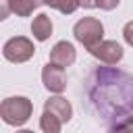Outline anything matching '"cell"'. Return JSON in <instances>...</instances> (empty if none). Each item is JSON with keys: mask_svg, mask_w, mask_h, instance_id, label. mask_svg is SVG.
Listing matches in <instances>:
<instances>
[{"mask_svg": "<svg viewBox=\"0 0 133 133\" xmlns=\"http://www.w3.org/2000/svg\"><path fill=\"white\" fill-rule=\"evenodd\" d=\"M87 100L104 121H121L133 112V79L114 66H100L87 81Z\"/></svg>", "mask_w": 133, "mask_h": 133, "instance_id": "obj_1", "label": "cell"}, {"mask_svg": "<svg viewBox=\"0 0 133 133\" xmlns=\"http://www.w3.org/2000/svg\"><path fill=\"white\" fill-rule=\"evenodd\" d=\"M33 112V104L31 100H27L25 96H12V98H6L0 106V116L6 125H12V127H19V125H25L29 121Z\"/></svg>", "mask_w": 133, "mask_h": 133, "instance_id": "obj_2", "label": "cell"}, {"mask_svg": "<svg viewBox=\"0 0 133 133\" xmlns=\"http://www.w3.org/2000/svg\"><path fill=\"white\" fill-rule=\"evenodd\" d=\"M73 35H75V39L79 44H83L89 50V48H94L96 44L102 42V37H104V25L100 23V19L85 17V19H81V21L75 23Z\"/></svg>", "mask_w": 133, "mask_h": 133, "instance_id": "obj_3", "label": "cell"}, {"mask_svg": "<svg viewBox=\"0 0 133 133\" xmlns=\"http://www.w3.org/2000/svg\"><path fill=\"white\" fill-rule=\"evenodd\" d=\"M2 54L6 60L10 62H27L33 54H35V48H33V42L29 37H23V35H17V37H10L4 48H2Z\"/></svg>", "mask_w": 133, "mask_h": 133, "instance_id": "obj_4", "label": "cell"}, {"mask_svg": "<svg viewBox=\"0 0 133 133\" xmlns=\"http://www.w3.org/2000/svg\"><path fill=\"white\" fill-rule=\"evenodd\" d=\"M91 56H96L100 62L108 64V66H114L121 58H123V48L121 44L112 42V39H102L100 44H96L94 48H89Z\"/></svg>", "mask_w": 133, "mask_h": 133, "instance_id": "obj_5", "label": "cell"}, {"mask_svg": "<svg viewBox=\"0 0 133 133\" xmlns=\"http://www.w3.org/2000/svg\"><path fill=\"white\" fill-rule=\"evenodd\" d=\"M42 81H44V87L52 94H60L66 89V75H64V69L62 66H56L52 62H48L42 71Z\"/></svg>", "mask_w": 133, "mask_h": 133, "instance_id": "obj_6", "label": "cell"}, {"mask_svg": "<svg viewBox=\"0 0 133 133\" xmlns=\"http://www.w3.org/2000/svg\"><path fill=\"white\" fill-rule=\"evenodd\" d=\"M75 58H77V54H75L73 44H69V42H58V44L50 50V58H48V62L66 69V66H71V64L75 62Z\"/></svg>", "mask_w": 133, "mask_h": 133, "instance_id": "obj_7", "label": "cell"}, {"mask_svg": "<svg viewBox=\"0 0 133 133\" xmlns=\"http://www.w3.org/2000/svg\"><path fill=\"white\" fill-rule=\"evenodd\" d=\"M44 108H46V110H50V112H54L62 123H69V121H71V116H73V106H71V104H69V100H66V98H62V96H52L50 100H46Z\"/></svg>", "mask_w": 133, "mask_h": 133, "instance_id": "obj_8", "label": "cell"}, {"mask_svg": "<svg viewBox=\"0 0 133 133\" xmlns=\"http://www.w3.org/2000/svg\"><path fill=\"white\" fill-rule=\"evenodd\" d=\"M31 33H33V37L37 42H46L52 35V21H50V17L44 15V12L37 15L33 19V23H31Z\"/></svg>", "mask_w": 133, "mask_h": 133, "instance_id": "obj_9", "label": "cell"}, {"mask_svg": "<svg viewBox=\"0 0 133 133\" xmlns=\"http://www.w3.org/2000/svg\"><path fill=\"white\" fill-rule=\"evenodd\" d=\"M10 2V10L17 17H29L37 6L46 4V0H8Z\"/></svg>", "mask_w": 133, "mask_h": 133, "instance_id": "obj_10", "label": "cell"}, {"mask_svg": "<svg viewBox=\"0 0 133 133\" xmlns=\"http://www.w3.org/2000/svg\"><path fill=\"white\" fill-rule=\"evenodd\" d=\"M62 125H64V123H62L54 112H50V110H46V108H44L42 118H39V127H42V131H44V133H60Z\"/></svg>", "mask_w": 133, "mask_h": 133, "instance_id": "obj_11", "label": "cell"}, {"mask_svg": "<svg viewBox=\"0 0 133 133\" xmlns=\"http://www.w3.org/2000/svg\"><path fill=\"white\" fill-rule=\"evenodd\" d=\"M46 4H48L50 8L60 10L62 15H71V12L77 10V6H81L79 0H46Z\"/></svg>", "mask_w": 133, "mask_h": 133, "instance_id": "obj_12", "label": "cell"}, {"mask_svg": "<svg viewBox=\"0 0 133 133\" xmlns=\"http://www.w3.org/2000/svg\"><path fill=\"white\" fill-rule=\"evenodd\" d=\"M108 133H133V116L129 114V116H125V118L116 121V123L110 127V131H108Z\"/></svg>", "mask_w": 133, "mask_h": 133, "instance_id": "obj_13", "label": "cell"}, {"mask_svg": "<svg viewBox=\"0 0 133 133\" xmlns=\"http://www.w3.org/2000/svg\"><path fill=\"white\" fill-rule=\"evenodd\" d=\"M123 37L129 46H133V21H129L125 27H123Z\"/></svg>", "mask_w": 133, "mask_h": 133, "instance_id": "obj_14", "label": "cell"}, {"mask_svg": "<svg viewBox=\"0 0 133 133\" xmlns=\"http://www.w3.org/2000/svg\"><path fill=\"white\" fill-rule=\"evenodd\" d=\"M118 2H121V0H96V4H98L102 10H112V8L118 6Z\"/></svg>", "mask_w": 133, "mask_h": 133, "instance_id": "obj_15", "label": "cell"}, {"mask_svg": "<svg viewBox=\"0 0 133 133\" xmlns=\"http://www.w3.org/2000/svg\"><path fill=\"white\" fill-rule=\"evenodd\" d=\"M79 4H81L83 8H94V6H98L96 0H79Z\"/></svg>", "mask_w": 133, "mask_h": 133, "instance_id": "obj_16", "label": "cell"}, {"mask_svg": "<svg viewBox=\"0 0 133 133\" xmlns=\"http://www.w3.org/2000/svg\"><path fill=\"white\" fill-rule=\"evenodd\" d=\"M17 133H33V131H29V129H21V131H17Z\"/></svg>", "mask_w": 133, "mask_h": 133, "instance_id": "obj_17", "label": "cell"}]
</instances>
